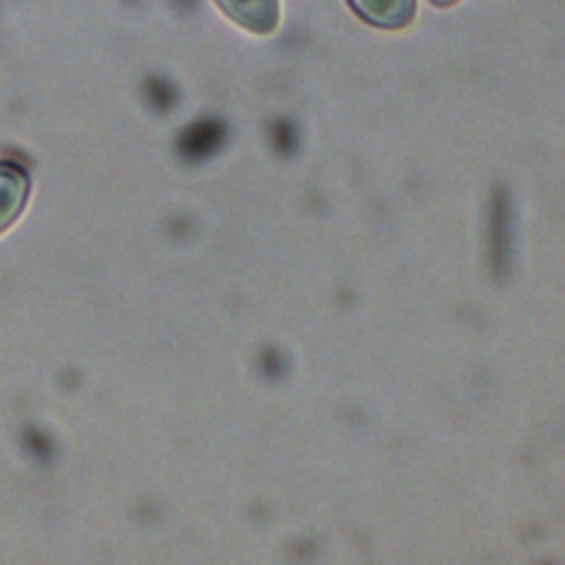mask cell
<instances>
[{
  "label": "cell",
  "instance_id": "cell-2",
  "mask_svg": "<svg viewBox=\"0 0 565 565\" xmlns=\"http://www.w3.org/2000/svg\"><path fill=\"white\" fill-rule=\"evenodd\" d=\"M349 7L380 29H404L415 18V0H349Z\"/></svg>",
  "mask_w": 565,
  "mask_h": 565
},
{
  "label": "cell",
  "instance_id": "cell-4",
  "mask_svg": "<svg viewBox=\"0 0 565 565\" xmlns=\"http://www.w3.org/2000/svg\"><path fill=\"white\" fill-rule=\"evenodd\" d=\"M433 4H437V7H450V4H455L457 0H430Z\"/></svg>",
  "mask_w": 565,
  "mask_h": 565
},
{
  "label": "cell",
  "instance_id": "cell-3",
  "mask_svg": "<svg viewBox=\"0 0 565 565\" xmlns=\"http://www.w3.org/2000/svg\"><path fill=\"white\" fill-rule=\"evenodd\" d=\"M29 196L26 172L11 161H0V232L7 230L22 212Z\"/></svg>",
  "mask_w": 565,
  "mask_h": 565
},
{
  "label": "cell",
  "instance_id": "cell-1",
  "mask_svg": "<svg viewBox=\"0 0 565 565\" xmlns=\"http://www.w3.org/2000/svg\"><path fill=\"white\" fill-rule=\"evenodd\" d=\"M243 29L267 35L278 24V0H214Z\"/></svg>",
  "mask_w": 565,
  "mask_h": 565
}]
</instances>
